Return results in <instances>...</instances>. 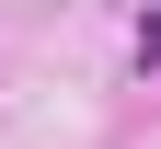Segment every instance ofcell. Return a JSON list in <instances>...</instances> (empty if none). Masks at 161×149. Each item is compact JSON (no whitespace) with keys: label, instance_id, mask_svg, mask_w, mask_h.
I'll return each mask as SVG.
<instances>
[{"label":"cell","instance_id":"1","mask_svg":"<svg viewBox=\"0 0 161 149\" xmlns=\"http://www.w3.org/2000/svg\"><path fill=\"white\" fill-rule=\"evenodd\" d=\"M138 69H161V12H150V23H138Z\"/></svg>","mask_w":161,"mask_h":149}]
</instances>
